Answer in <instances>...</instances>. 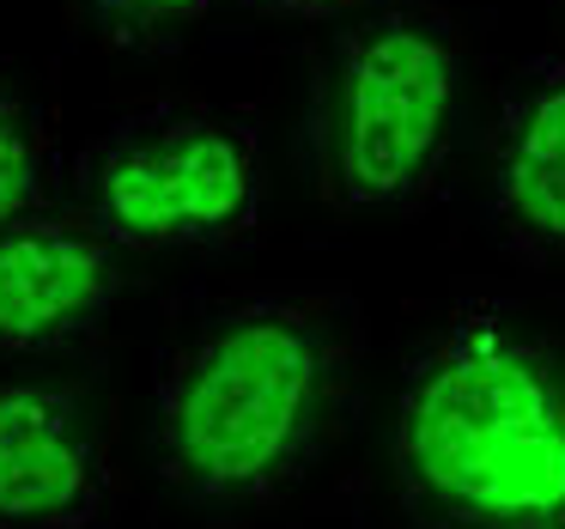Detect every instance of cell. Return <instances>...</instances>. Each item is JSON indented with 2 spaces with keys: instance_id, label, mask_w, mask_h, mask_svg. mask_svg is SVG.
Returning a JSON list of instances; mask_svg holds the SVG:
<instances>
[{
  "instance_id": "6da1fadb",
  "label": "cell",
  "mask_w": 565,
  "mask_h": 529,
  "mask_svg": "<svg viewBox=\"0 0 565 529\" xmlns=\"http://www.w3.org/2000/svg\"><path fill=\"white\" fill-rule=\"evenodd\" d=\"M353 395V317L256 293L201 317L152 378V463L183 505L268 511L329 456Z\"/></svg>"
},
{
  "instance_id": "7a4b0ae2",
  "label": "cell",
  "mask_w": 565,
  "mask_h": 529,
  "mask_svg": "<svg viewBox=\"0 0 565 529\" xmlns=\"http://www.w3.org/2000/svg\"><path fill=\"white\" fill-rule=\"evenodd\" d=\"M390 456L419 529H565V353L456 305L402 366Z\"/></svg>"
},
{
  "instance_id": "3957f363",
  "label": "cell",
  "mask_w": 565,
  "mask_h": 529,
  "mask_svg": "<svg viewBox=\"0 0 565 529\" xmlns=\"http://www.w3.org/2000/svg\"><path fill=\"white\" fill-rule=\"evenodd\" d=\"M462 43L426 7H371L322 62L317 177L329 208L395 213L438 189L462 116Z\"/></svg>"
},
{
  "instance_id": "277c9868",
  "label": "cell",
  "mask_w": 565,
  "mask_h": 529,
  "mask_svg": "<svg viewBox=\"0 0 565 529\" xmlns=\"http://www.w3.org/2000/svg\"><path fill=\"white\" fill-rule=\"evenodd\" d=\"M67 201L128 256L225 250L262 220V123L207 98L140 104L74 152Z\"/></svg>"
},
{
  "instance_id": "5b68a950",
  "label": "cell",
  "mask_w": 565,
  "mask_h": 529,
  "mask_svg": "<svg viewBox=\"0 0 565 529\" xmlns=\"http://www.w3.org/2000/svg\"><path fill=\"white\" fill-rule=\"evenodd\" d=\"M128 250L74 201L0 225V353H62L110 317Z\"/></svg>"
},
{
  "instance_id": "8992f818",
  "label": "cell",
  "mask_w": 565,
  "mask_h": 529,
  "mask_svg": "<svg viewBox=\"0 0 565 529\" xmlns=\"http://www.w3.org/2000/svg\"><path fill=\"white\" fill-rule=\"evenodd\" d=\"M110 463L86 402L62 383H0V529H98Z\"/></svg>"
},
{
  "instance_id": "52a82bcc",
  "label": "cell",
  "mask_w": 565,
  "mask_h": 529,
  "mask_svg": "<svg viewBox=\"0 0 565 529\" xmlns=\"http://www.w3.org/2000/svg\"><path fill=\"white\" fill-rule=\"evenodd\" d=\"M492 225L516 256L565 262V55H541L504 92L487 135Z\"/></svg>"
},
{
  "instance_id": "ba28073f",
  "label": "cell",
  "mask_w": 565,
  "mask_h": 529,
  "mask_svg": "<svg viewBox=\"0 0 565 529\" xmlns=\"http://www.w3.org/2000/svg\"><path fill=\"white\" fill-rule=\"evenodd\" d=\"M62 201V140L31 86L0 67V225Z\"/></svg>"
},
{
  "instance_id": "9c48e42d",
  "label": "cell",
  "mask_w": 565,
  "mask_h": 529,
  "mask_svg": "<svg viewBox=\"0 0 565 529\" xmlns=\"http://www.w3.org/2000/svg\"><path fill=\"white\" fill-rule=\"evenodd\" d=\"M74 7L110 43H128V50H159V43H177L183 31H195L201 19L213 13V0H74Z\"/></svg>"
},
{
  "instance_id": "30bf717a",
  "label": "cell",
  "mask_w": 565,
  "mask_h": 529,
  "mask_svg": "<svg viewBox=\"0 0 565 529\" xmlns=\"http://www.w3.org/2000/svg\"><path fill=\"white\" fill-rule=\"evenodd\" d=\"M244 13L262 19H286V25H329V19H359L383 0H237Z\"/></svg>"
}]
</instances>
